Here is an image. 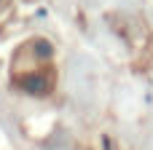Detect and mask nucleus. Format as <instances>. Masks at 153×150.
I'll return each instance as SVG.
<instances>
[{
    "mask_svg": "<svg viewBox=\"0 0 153 150\" xmlns=\"http://www.w3.org/2000/svg\"><path fill=\"white\" fill-rule=\"evenodd\" d=\"M51 46L43 38L22 43L11 62V81L27 94H48L56 81Z\"/></svg>",
    "mask_w": 153,
    "mask_h": 150,
    "instance_id": "obj_1",
    "label": "nucleus"
},
{
    "mask_svg": "<svg viewBox=\"0 0 153 150\" xmlns=\"http://www.w3.org/2000/svg\"><path fill=\"white\" fill-rule=\"evenodd\" d=\"M3 3H5V0H0V5H3Z\"/></svg>",
    "mask_w": 153,
    "mask_h": 150,
    "instance_id": "obj_2",
    "label": "nucleus"
}]
</instances>
